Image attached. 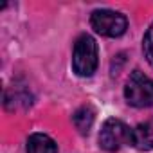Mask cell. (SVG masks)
Masks as SVG:
<instances>
[{"label": "cell", "instance_id": "6da1fadb", "mask_svg": "<svg viewBox=\"0 0 153 153\" xmlns=\"http://www.w3.org/2000/svg\"><path fill=\"white\" fill-rule=\"evenodd\" d=\"M99 63L97 43L90 34H81L74 43L72 51V68L81 78H90Z\"/></svg>", "mask_w": 153, "mask_h": 153}, {"label": "cell", "instance_id": "7a4b0ae2", "mask_svg": "<svg viewBox=\"0 0 153 153\" xmlns=\"http://www.w3.org/2000/svg\"><path fill=\"white\" fill-rule=\"evenodd\" d=\"M124 99L135 108L153 106V79L140 70H133L124 87Z\"/></svg>", "mask_w": 153, "mask_h": 153}, {"label": "cell", "instance_id": "3957f363", "mask_svg": "<svg viewBox=\"0 0 153 153\" xmlns=\"http://www.w3.org/2000/svg\"><path fill=\"white\" fill-rule=\"evenodd\" d=\"M131 128L119 119H106L99 131V146L105 151H119L123 146L131 144Z\"/></svg>", "mask_w": 153, "mask_h": 153}, {"label": "cell", "instance_id": "277c9868", "mask_svg": "<svg viewBox=\"0 0 153 153\" xmlns=\"http://www.w3.org/2000/svg\"><path fill=\"white\" fill-rule=\"evenodd\" d=\"M90 25L92 29L106 38H119L126 33L128 20L124 15L112 11V9H96L90 15Z\"/></svg>", "mask_w": 153, "mask_h": 153}, {"label": "cell", "instance_id": "5b68a950", "mask_svg": "<svg viewBox=\"0 0 153 153\" xmlns=\"http://www.w3.org/2000/svg\"><path fill=\"white\" fill-rule=\"evenodd\" d=\"M131 146L139 151L153 149V119L137 124L131 131Z\"/></svg>", "mask_w": 153, "mask_h": 153}, {"label": "cell", "instance_id": "8992f818", "mask_svg": "<svg viewBox=\"0 0 153 153\" xmlns=\"http://www.w3.org/2000/svg\"><path fill=\"white\" fill-rule=\"evenodd\" d=\"M25 153H58V144L45 133H33L27 139Z\"/></svg>", "mask_w": 153, "mask_h": 153}, {"label": "cell", "instance_id": "52a82bcc", "mask_svg": "<svg viewBox=\"0 0 153 153\" xmlns=\"http://www.w3.org/2000/svg\"><path fill=\"white\" fill-rule=\"evenodd\" d=\"M94 121H96V110L92 106H81L72 115V123H74L76 130H78L81 135H88Z\"/></svg>", "mask_w": 153, "mask_h": 153}, {"label": "cell", "instance_id": "ba28073f", "mask_svg": "<svg viewBox=\"0 0 153 153\" xmlns=\"http://www.w3.org/2000/svg\"><path fill=\"white\" fill-rule=\"evenodd\" d=\"M31 94L27 92V90H18V88H11L7 94H6V106L9 108V110H16L18 108V105H22L24 108H27V106H31Z\"/></svg>", "mask_w": 153, "mask_h": 153}, {"label": "cell", "instance_id": "9c48e42d", "mask_svg": "<svg viewBox=\"0 0 153 153\" xmlns=\"http://www.w3.org/2000/svg\"><path fill=\"white\" fill-rule=\"evenodd\" d=\"M142 52H144L146 61L153 67V22H151V25L148 27V31L142 38Z\"/></svg>", "mask_w": 153, "mask_h": 153}]
</instances>
